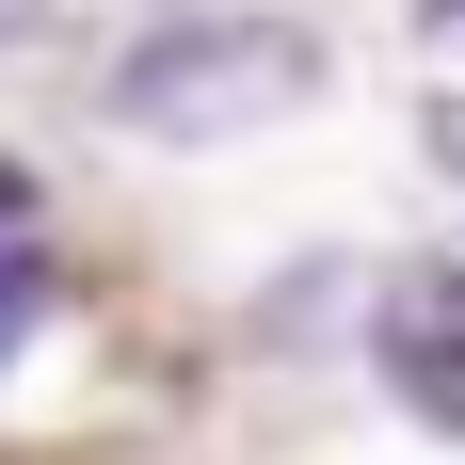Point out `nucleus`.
Wrapping results in <instances>:
<instances>
[{"label":"nucleus","mask_w":465,"mask_h":465,"mask_svg":"<svg viewBox=\"0 0 465 465\" xmlns=\"http://www.w3.org/2000/svg\"><path fill=\"white\" fill-rule=\"evenodd\" d=\"M322 96V48L289 33V16H177V33H144L113 64V129L144 144H241V129H289Z\"/></svg>","instance_id":"f257e3e1"},{"label":"nucleus","mask_w":465,"mask_h":465,"mask_svg":"<svg viewBox=\"0 0 465 465\" xmlns=\"http://www.w3.org/2000/svg\"><path fill=\"white\" fill-rule=\"evenodd\" d=\"M370 370L401 385L418 433H465V273H401L370 305Z\"/></svg>","instance_id":"f03ea898"},{"label":"nucleus","mask_w":465,"mask_h":465,"mask_svg":"<svg viewBox=\"0 0 465 465\" xmlns=\"http://www.w3.org/2000/svg\"><path fill=\"white\" fill-rule=\"evenodd\" d=\"M48 305H64V273H48L33 241H0V370L33 353V322H48Z\"/></svg>","instance_id":"7ed1b4c3"},{"label":"nucleus","mask_w":465,"mask_h":465,"mask_svg":"<svg viewBox=\"0 0 465 465\" xmlns=\"http://www.w3.org/2000/svg\"><path fill=\"white\" fill-rule=\"evenodd\" d=\"M433 161H450V177H465V96H450V113H433Z\"/></svg>","instance_id":"20e7f679"},{"label":"nucleus","mask_w":465,"mask_h":465,"mask_svg":"<svg viewBox=\"0 0 465 465\" xmlns=\"http://www.w3.org/2000/svg\"><path fill=\"white\" fill-rule=\"evenodd\" d=\"M16 209H33V177H16V161H0V225H16Z\"/></svg>","instance_id":"39448f33"},{"label":"nucleus","mask_w":465,"mask_h":465,"mask_svg":"<svg viewBox=\"0 0 465 465\" xmlns=\"http://www.w3.org/2000/svg\"><path fill=\"white\" fill-rule=\"evenodd\" d=\"M418 16H433V33H450V48H465V0H418Z\"/></svg>","instance_id":"423d86ee"}]
</instances>
